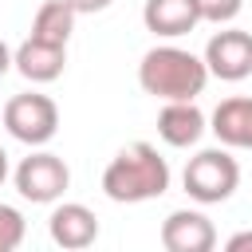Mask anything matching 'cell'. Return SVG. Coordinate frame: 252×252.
Wrapping results in <instances>:
<instances>
[{
  "label": "cell",
  "instance_id": "15",
  "mask_svg": "<svg viewBox=\"0 0 252 252\" xmlns=\"http://www.w3.org/2000/svg\"><path fill=\"white\" fill-rule=\"evenodd\" d=\"M244 0H197V12H201V24H232L240 16Z\"/></svg>",
  "mask_w": 252,
  "mask_h": 252
},
{
  "label": "cell",
  "instance_id": "11",
  "mask_svg": "<svg viewBox=\"0 0 252 252\" xmlns=\"http://www.w3.org/2000/svg\"><path fill=\"white\" fill-rule=\"evenodd\" d=\"M142 24L158 39H181L201 24V12H197V0H146Z\"/></svg>",
  "mask_w": 252,
  "mask_h": 252
},
{
  "label": "cell",
  "instance_id": "17",
  "mask_svg": "<svg viewBox=\"0 0 252 252\" xmlns=\"http://www.w3.org/2000/svg\"><path fill=\"white\" fill-rule=\"evenodd\" d=\"M224 248H228V252H248V248H252V228H244V232L228 236V240H224Z\"/></svg>",
  "mask_w": 252,
  "mask_h": 252
},
{
  "label": "cell",
  "instance_id": "14",
  "mask_svg": "<svg viewBox=\"0 0 252 252\" xmlns=\"http://www.w3.org/2000/svg\"><path fill=\"white\" fill-rule=\"evenodd\" d=\"M28 236V220L16 205H4L0 201V252H16Z\"/></svg>",
  "mask_w": 252,
  "mask_h": 252
},
{
  "label": "cell",
  "instance_id": "2",
  "mask_svg": "<svg viewBox=\"0 0 252 252\" xmlns=\"http://www.w3.org/2000/svg\"><path fill=\"white\" fill-rule=\"evenodd\" d=\"M209 83V67L201 55L177 47V43H158L142 55L138 63V87L161 102L177 98H197Z\"/></svg>",
  "mask_w": 252,
  "mask_h": 252
},
{
  "label": "cell",
  "instance_id": "19",
  "mask_svg": "<svg viewBox=\"0 0 252 252\" xmlns=\"http://www.w3.org/2000/svg\"><path fill=\"white\" fill-rule=\"evenodd\" d=\"M8 173H12V169H8V150H4V146H0V185H4V181H8Z\"/></svg>",
  "mask_w": 252,
  "mask_h": 252
},
{
  "label": "cell",
  "instance_id": "13",
  "mask_svg": "<svg viewBox=\"0 0 252 252\" xmlns=\"http://www.w3.org/2000/svg\"><path fill=\"white\" fill-rule=\"evenodd\" d=\"M75 16H79V12H75L67 0H43V4L35 8V16H32V35L67 47V39H71V32H75Z\"/></svg>",
  "mask_w": 252,
  "mask_h": 252
},
{
  "label": "cell",
  "instance_id": "4",
  "mask_svg": "<svg viewBox=\"0 0 252 252\" xmlns=\"http://www.w3.org/2000/svg\"><path fill=\"white\" fill-rule=\"evenodd\" d=\"M0 122H4V130L16 142H24V146H47L59 134V106H55L51 94L24 91V94H12L4 102Z\"/></svg>",
  "mask_w": 252,
  "mask_h": 252
},
{
  "label": "cell",
  "instance_id": "8",
  "mask_svg": "<svg viewBox=\"0 0 252 252\" xmlns=\"http://www.w3.org/2000/svg\"><path fill=\"white\" fill-rule=\"evenodd\" d=\"M209 130V114L197 106V98H177V102H161L158 110V138L173 150H189L205 138Z\"/></svg>",
  "mask_w": 252,
  "mask_h": 252
},
{
  "label": "cell",
  "instance_id": "5",
  "mask_svg": "<svg viewBox=\"0 0 252 252\" xmlns=\"http://www.w3.org/2000/svg\"><path fill=\"white\" fill-rule=\"evenodd\" d=\"M12 181H16V193L32 205H55L67 189H71V169L59 154L43 150V146H32L28 158H20V165L12 169Z\"/></svg>",
  "mask_w": 252,
  "mask_h": 252
},
{
  "label": "cell",
  "instance_id": "9",
  "mask_svg": "<svg viewBox=\"0 0 252 252\" xmlns=\"http://www.w3.org/2000/svg\"><path fill=\"white\" fill-rule=\"evenodd\" d=\"M47 236H51V244H59L67 252H83L98 240V217L79 201H63L47 217Z\"/></svg>",
  "mask_w": 252,
  "mask_h": 252
},
{
  "label": "cell",
  "instance_id": "16",
  "mask_svg": "<svg viewBox=\"0 0 252 252\" xmlns=\"http://www.w3.org/2000/svg\"><path fill=\"white\" fill-rule=\"evenodd\" d=\"M67 4H71L79 16H94V12H106L114 0H67Z\"/></svg>",
  "mask_w": 252,
  "mask_h": 252
},
{
  "label": "cell",
  "instance_id": "6",
  "mask_svg": "<svg viewBox=\"0 0 252 252\" xmlns=\"http://www.w3.org/2000/svg\"><path fill=\"white\" fill-rule=\"evenodd\" d=\"M201 59L209 67V79H220V83L248 79L252 75V32H244V28H220L217 35H209Z\"/></svg>",
  "mask_w": 252,
  "mask_h": 252
},
{
  "label": "cell",
  "instance_id": "12",
  "mask_svg": "<svg viewBox=\"0 0 252 252\" xmlns=\"http://www.w3.org/2000/svg\"><path fill=\"white\" fill-rule=\"evenodd\" d=\"M209 130L228 150H252V98L248 94L220 98L217 110L209 114Z\"/></svg>",
  "mask_w": 252,
  "mask_h": 252
},
{
  "label": "cell",
  "instance_id": "10",
  "mask_svg": "<svg viewBox=\"0 0 252 252\" xmlns=\"http://www.w3.org/2000/svg\"><path fill=\"white\" fill-rule=\"evenodd\" d=\"M12 67H16L28 83H55V79L67 71V47L28 35V39L12 51Z\"/></svg>",
  "mask_w": 252,
  "mask_h": 252
},
{
  "label": "cell",
  "instance_id": "1",
  "mask_svg": "<svg viewBox=\"0 0 252 252\" xmlns=\"http://www.w3.org/2000/svg\"><path fill=\"white\" fill-rule=\"evenodd\" d=\"M169 161L158 154V146L150 142H130L122 146L106 169H102V193L114 205H142V201H158L169 193Z\"/></svg>",
  "mask_w": 252,
  "mask_h": 252
},
{
  "label": "cell",
  "instance_id": "3",
  "mask_svg": "<svg viewBox=\"0 0 252 252\" xmlns=\"http://www.w3.org/2000/svg\"><path fill=\"white\" fill-rule=\"evenodd\" d=\"M181 185H185V193H189L197 205H220V201H228V197L236 193V185H240V161L228 154V146L197 150V154L185 161Z\"/></svg>",
  "mask_w": 252,
  "mask_h": 252
},
{
  "label": "cell",
  "instance_id": "18",
  "mask_svg": "<svg viewBox=\"0 0 252 252\" xmlns=\"http://www.w3.org/2000/svg\"><path fill=\"white\" fill-rule=\"evenodd\" d=\"M8 71H12V47H8L4 39H0V79H4Z\"/></svg>",
  "mask_w": 252,
  "mask_h": 252
},
{
  "label": "cell",
  "instance_id": "7",
  "mask_svg": "<svg viewBox=\"0 0 252 252\" xmlns=\"http://www.w3.org/2000/svg\"><path fill=\"white\" fill-rule=\"evenodd\" d=\"M158 236L165 252H213L217 248V228L201 209H173L161 220Z\"/></svg>",
  "mask_w": 252,
  "mask_h": 252
}]
</instances>
